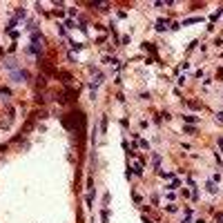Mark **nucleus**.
<instances>
[{
    "instance_id": "obj_6",
    "label": "nucleus",
    "mask_w": 223,
    "mask_h": 223,
    "mask_svg": "<svg viewBox=\"0 0 223 223\" xmlns=\"http://www.w3.org/2000/svg\"><path fill=\"white\" fill-rule=\"evenodd\" d=\"M165 27H167V22H165V20H158V22H156V29H158V31H163Z\"/></svg>"
},
{
    "instance_id": "obj_4",
    "label": "nucleus",
    "mask_w": 223,
    "mask_h": 223,
    "mask_svg": "<svg viewBox=\"0 0 223 223\" xmlns=\"http://www.w3.org/2000/svg\"><path fill=\"white\" fill-rule=\"evenodd\" d=\"M134 170H136V174L143 172V161H134Z\"/></svg>"
},
{
    "instance_id": "obj_3",
    "label": "nucleus",
    "mask_w": 223,
    "mask_h": 223,
    "mask_svg": "<svg viewBox=\"0 0 223 223\" xmlns=\"http://www.w3.org/2000/svg\"><path fill=\"white\" fill-rule=\"evenodd\" d=\"M45 85H47V83H45V76H38V81H36V87H38V89H42Z\"/></svg>"
},
{
    "instance_id": "obj_12",
    "label": "nucleus",
    "mask_w": 223,
    "mask_h": 223,
    "mask_svg": "<svg viewBox=\"0 0 223 223\" xmlns=\"http://www.w3.org/2000/svg\"><path fill=\"white\" fill-rule=\"evenodd\" d=\"M143 223H152V221H147V219H143Z\"/></svg>"
},
{
    "instance_id": "obj_11",
    "label": "nucleus",
    "mask_w": 223,
    "mask_h": 223,
    "mask_svg": "<svg viewBox=\"0 0 223 223\" xmlns=\"http://www.w3.org/2000/svg\"><path fill=\"white\" fill-rule=\"evenodd\" d=\"M194 223H205V221H203V219H199V221H194Z\"/></svg>"
},
{
    "instance_id": "obj_2",
    "label": "nucleus",
    "mask_w": 223,
    "mask_h": 223,
    "mask_svg": "<svg viewBox=\"0 0 223 223\" xmlns=\"http://www.w3.org/2000/svg\"><path fill=\"white\" fill-rule=\"evenodd\" d=\"M14 78H18V81H25V78H29V74H27V71L22 69V71H16V74H14Z\"/></svg>"
},
{
    "instance_id": "obj_8",
    "label": "nucleus",
    "mask_w": 223,
    "mask_h": 223,
    "mask_svg": "<svg viewBox=\"0 0 223 223\" xmlns=\"http://www.w3.org/2000/svg\"><path fill=\"white\" fill-rule=\"evenodd\" d=\"M60 76L65 78V83H69V81H71V76H69V74H67V71H60Z\"/></svg>"
},
{
    "instance_id": "obj_9",
    "label": "nucleus",
    "mask_w": 223,
    "mask_h": 223,
    "mask_svg": "<svg viewBox=\"0 0 223 223\" xmlns=\"http://www.w3.org/2000/svg\"><path fill=\"white\" fill-rule=\"evenodd\" d=\"M217 118H219V121H223V112H219V114H217Z\"/></svg>"
},
{
    "instance_id": "obj_7",
    "label": "nucleus",
    "mask_w": 223,
    "mask_h": 223,
    "mask_svg": "<svg viewBox=\"0 0 223 223\" xmlns=\"http://www.w3.org/2000/svg\"><path fill=\"white\" fill-rule=\"evenodd\" d=\"M94 7H96L98 11H105V9H107V5H105V2H98V5H94Z\"/></svg>"
},
{
    "instance_id": "obj_10",
    "label": "nucleus",
    "mask_w": 223,
    "mask_h": 223,
    "mask_svg": "<svg viewBox=\"0 0 223 223\" xmlns=\"http://www.w3.org/2000/svg\"><path fill=\"white\" fill-rule=\"evenodd\" d=\"M183 223H194V221H190V219H185V221H183Z\"/></svg>"
},
{
    "instance_id": "obj_5",
    "label": "nucleus",
    "mask_w": 223,
    "mask_h": 223,
    "mask_svg": "<svg viewBox=\"0 0 223 223\" xmlns=\"http://www.w3.org/2000/svg\"><path fill=\"white\" fill-rule=\"evenodd\" d=\"M183 121H185V123H196V116H192V114H188V116H183Z\"/></svg>"
},
{
    "instance_id": "obj_1",
    "label": "nucleus",
    "mask_w": 223,
    "mask_h": 223,
    "mask_svg": "<svg viewBox=\"0 0 223 223\" xmlns=\"http://www.w3.org/2000/svg\"><path fill=\"white\" fill-rule=\"evenodd\" d=\"M205 188H208V192H212V194L219 192V188H217V183H214V181H208V185H205Z\"/></svg>"
}]
</instances>
